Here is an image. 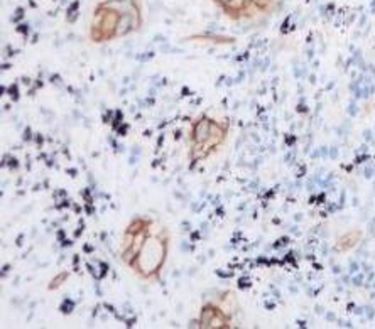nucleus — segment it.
<instances>
[{"mask_svg":"<svg viewBox=\"0 0 375 329\" xmlns=\"http://www.w3.org/2000/svg\"><path fill=\"white\" fill-rule=\"evenodd\" d=\"M210 135H211V124L208 120H201L195 127V140L200 142V144H205L206 140H210Z\"/></svg>","mask_w":375,"mask_h":329,"instance_id":"nucleus-2","label":"nucleus"},{"mask_svg":"<svg viewBox=\"0 0 375 329\" xmlns=\"http://www.w3.org/2000/svg\"><path fill=\"white\" fill-rule=\"evenodd\" d=\"M64 277H66V275H59V277H58V278H56V280L53 282V285H51V287H58V285H59V282H61V280H63V278H64Z\"/></svg>","mask_w":375,"mask_h":329,"instance_id":"nucleus-3","label":"nucleus"},{"mask_svg":"<svg viewBox=\"0 0 375 329\" xmlns=\"http://www.w3.org/2000/svg\"><path fill=\"white\" fill-rule=\"evenodd\" d=\"M144 252H145V257H140V267L144 268V272H151L154 270V268L159 265L161 260H162V255H164V248L162 245H159L156 240H154V245L152 246H144Z\"/></svg>","mask_w":375,"mask_h":329,"instance_id":"nucleus-1","label":"nucleus"}]
</instances>
